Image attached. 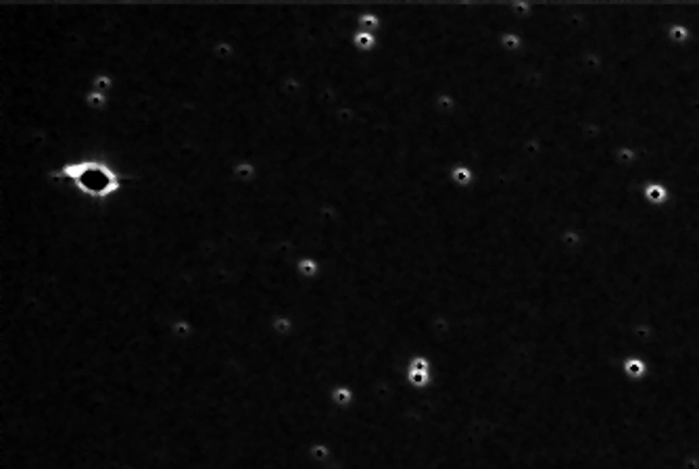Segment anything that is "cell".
Segmentation results:
<instances>
[{"label": "cell", "mask_w": 699, "mask_h": 469, "mask_svg": "<svg viewBox=\"0 0 699 469\" xmlns=\"http://www.w3.org/2000/svg\"><path fill=\"white\" fill-rule=\"evenodd\" d=\"M315 272H317L315 261H311V259H301L299 261V274H303V276H315Z\"/></svg>", "instance_id": "7a4b0ae2"}, {"label": "cell", "mask_w": 699, "mask_h": 469, "mask_svg": "<svg viewBox=\"0 0 699 469\" xmlns=\"http://www.w3.org/2000/svg\"><path fill=\"white\" fill-rule=\"evenodd\" d=\"M259 175V167L251 159H240L232 165V177L238 184H252Z\"/></svg>", "instance_id": "6da1fadb"}, {"label": "cell", "mask_w": 699, "mask_h": 469, "mask_svg": "<svg viewBox=\"0 0 699 469\" xmlns=\"http://www.w3.org/2000/svg\"><path fill=\"white\" fill-rule=\"evenodd\" d=\"M274 330L278 331V334L290 330V321L286 317H274Z\"/></svg>", "instance_id": "277c9868"}, {"label": "cell", "mask_w": 699, "mask_h": 469, "mask_svg": "<svg viewBox=\"0 0 699 469\" xmlns=\"http://www.w3.org/2000/svg\"><path fill=\"white\" fill-rule=\"evenodd\" d=\"M355 42H357V46L359 48H369L372 44H374V36L372 34H357V38H355Z\"/></svg>", "instance_id": "3957f363"}]
</instances>
